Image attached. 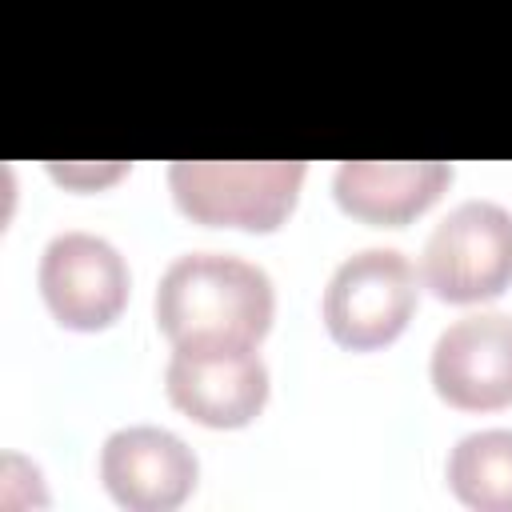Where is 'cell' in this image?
Segmentation results:
<instances>
[{"mask_svg":"<svg viewBox=\"0 0 512 512\" xmlns=\"http://www.w3.org/2000/svg\"><path fill=\"white\" fill-rule=\"evenodd\" d=\"M272 312L268 272L232 252H184L156 284V324L172 348L260 344Z\"/></svg>","mask_w":512,"mask_h":512,"instance_id":"obj_1","label":"cell"},{"mask_svg":"<svg viewBox=\"0 0 512 512\" xmlns=\"http://www.w3.org/2000/svg\"><path fill=\"white\" fill-rule=\"evenodd\" d=\"M304 160H176L172 200L184 216L212 228L272 232L296 208Z\"/></svg>","mask_w":512,"mask_h":512,"instance_id":"obj_2","label":"cell"},{"mask_svg":"<svg viewBox=\"0 0 512 512\" xmlns=\"http://www.w3.org/2000/svg\"><path fill=\"white\" fill-rule=\"evenodd\" d=\"M420 300L416 268L400 248H360L328 276L320 312L336 344L352 352L392 344Z\"/></svg>","mask_w":512,"mask_h":512,"instance_id":"obj_3","label":"cell"},{"mask_svg":"<svg viewBox=\"0 0 512 512\" xmlns=\"http://www.w3.org/2000/svg\"><path fill=\"white\" fill-rule=\"evenodd\" d=\"M424 284L448 304H480L512 284V212L496 200L456 204L424 240Z\"/></svg>","mask_w":512,"mask_h":512,"instance_id":"obj_4","label":"cell"},{"mask_svg":"<svg viewBox=\"0 0 512 512\" xmlns=\"http://www.w3.org/2000/svg\"><path fill=\"white\" fill-rule=\"evenodd\" d=\"M164 388L196 424L244 428L268 404V368L256 344H196L172 352Z\"/></svg>","mask_w":512,"mask_h":512,"instance_id":"obj_5","label":"cell"},{"mask_svg":"<svg viewBox=\"0 0 512 512\" xmlns=\"http://www.w3.org/2000/svg\"><path fill=\"white\" fill-rule=\"evenodd\" d=\"M40 296L64 328H108L128 300V264L96 232H56L40 256Z\"/></svg>","mask_w":512,"mask_h":512,"instance_id":"obj_6","label":"cell"},{"mask_svg":"<svg viewBox=\"0 0 512 512\" xmlns=\"http://www.w3.org/2000/svg\"><path fill=\"white\" fill-rule=\"evenodd\" d=\"M432 384L464 412H492L512 404V316L472 312L452 320L432 344Z\"/></svg>","mask_w":512,"mask_h":512,"instance_id":"obj_7","label":"cell"},{"mask_svg":"<svg viewBox=\"0 0 512 512\" xmlns=\"http://www.w3.org/2000/svg\"><path fill=\"white\" fill-rule=\"evenodd\" d=\"M196 476V452L156 424L116 428L100 448V480L108 496L132 512H168L184 504Z\"/></svg>","mask_w":512,"mask_h":512,"instance_id":"obj_8","label":"cell"},{"mask_svg":"<svg viewBox=\"0 0 512 512\" xmlns=\"http://www.w3.org/2000/svg\"><path fill=\"white\" fill-rule=\"evenodd\" d=\"M452 184L444 160H344L332 192L340 208L368 224H408Z\"/></svg>","mask_w":512,"mask_h":512,"instance_id":"obj_9","label":"cell"},{"mask_svg":"<svg viewBox=\"0 0 512 512\" xmlns=\"http://www.w3.org/2000/svg\"><path fill=\"white\" fill-rule=\"evenodd\" d=\"M448 488L480 512H512V428H480L452 444Z\"/></svg>","mask_w":512,"mask_h":512,"instance_id":"obj_10","label":"cell"},{"mask_svg":"<svg viewBox=\"0 0 512 512\" xmlns=\"http://www.w3.org/2000/svg\"><path fill=\"white\" fill-rule=\"evenodd\" d=\"M124 172V164H108V168H72V164H52V176L56 180H64V184H100V180H112V176H120Z\"/></svg>","mask_w":512,"mask_h":512,"instance_id":"obj_11","label":"cell"}]
</instances>
